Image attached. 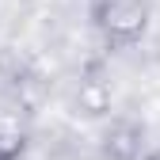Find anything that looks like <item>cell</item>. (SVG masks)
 <instances>
[{"label": "cell", "mask_w": 160, "mask_h": 160, "mask_svg": "<svg viewBox=\"0 0 160 160\" xmlns=\"http://www.w3.org/2000/svg\"><path fill=\"white\" fill-rule=\"evenodd\" d=\"M141 160H160V152H149V156H141Z\"/></svg>", "instance_id": "5b68a950"}, {"label": "cell", "mask_w": 160, "mask_h": 160, "mask_svg": "<svg viewBox=\"0 0 160 160\" xmlns=\"http://www.w3.org/2000/svg\"><path fill=\"white\" fill-rule=\"evenodd\" d=\"M27 149V130L15 114L0 111V160H19Z\"/></svg>", "instance_id": "3957f363"}, {"label": "cell", "mask_w": 160, "mask_h": 160, "mask_svg": "<svg viewBox=\"0 0 160 160\" xmlns=\"http://www.w3.org/2000/svg\"><path fill=\"white\" fill-rule=\"evenodd\" d=\"M80 111L84 114H107L111 111V84L107 80H99V76H88V80H80Z\"/></svg>", "instance_id": "277c9868"}, {"label": "cell", "mask_w": 160, "mask_h": 160, "mask_svg": "<svg viewBox=\"0 0 160 160\" xmlns=\"http://www.w3.org/2000/svg\"><path fill=\"white\" fill-rule=\"evenodd\" d=\"M92 23L107 46H133L149 27V0H92Z\"/></svg>", "instance_id": "6da1fadb"}, {"label": "cell", "mask_w": 160, "mask_h": 160, "mask_svg": "<svg viewBox=\"0 0 160 160\" xmlns=\"http://www.w3.org/2000/svg\"><path fill=\"white\" fill-rule=\"evenodd\" d=\"M103 160H141L145 149V126L137 118H111V126L103 130Z\"/></svg>", "instance_id": "7a4b0ae2"}]
</instances>
